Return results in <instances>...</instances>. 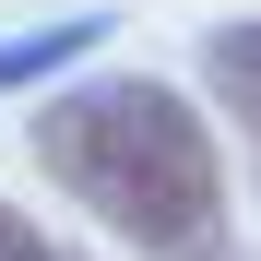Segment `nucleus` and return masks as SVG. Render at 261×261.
Returning a JSON list of instances; mask_svg holds the SVG:
<instances>
[{
    "mask_svg": "<svg viewBox=\"0 0 261 261\" xmlns=\"http://www.w3.org/2000/svg\"><path fill=\"white\" fill-rule=\"evenodd\" d=\"M95 48H107V12H60V24L0 36V95H36V83H60L71 60H95Z\"/></svg>",
    "mask_w": 261,
    "mask_h": 261,
    "instance_id": "nucleus-2",
    "label": "nucleus"
},
{
    "mask_svg": "<svg viewBox=\"0 0 261 261\" xmlns=\"http://www.w3.org/2000/svg\"><path fill=\"white\" fill-rule=\"evenodd\" d=\"M214 261H238V249H214Z\"/></svg>",
    "mask_w": 261,
    "mask_h": 261,
    "instance_id": "nucleus-5",
    "label": "nucleus"
},
{
    "mask_svg": "<svg viewBox=\"0 0 261 261\" xmlns=\"http://www.w3.org/2000/svg\"><path fill=\"white\" fill-rule=\"evenodd\" d=\"M0 261H71V249H60L48 226H24V214H12V202H0Z\"/></svg>",
    "mask_w": 261,
    "mask_h": 261,
    "instance_id": "nucleus-4",
    "label": "nucleus"
},
{
    "mask_svg": "<svg viewBox=\"0 0 261 261\" xmlns=\"http://www.w3.org/2000/svg\"><path fill=\"white\" fill-rule=\"evenodd\" d=\"M202 83L238 107V130L261 143V24H214V36H202Z\"/></svg>",
    "mask_w": 261,
    "mask_h": 261,
    "instance_id": "nucleus-3",
    "label": "nucleus"
},
{
    "mask_svg": "<svg viewBox=\"0 0 261 261\" xmlns=\"http://www.w3.org/2000/svg\"><path fill=\"white\" fill-rule=\"evenodd\" d=\"M36 166L95 214L130 261H214L226 249V154L214 119L154 71H95L36 107Z\"/></svg>",
    "mask_w": 261,
    "mask_h": 261,
    "instance_id": "nucleus-1",
    "label": "nucleus"
}]
</instances>
